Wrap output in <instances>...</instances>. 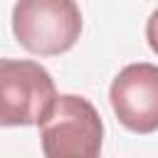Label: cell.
I'll return each instance as SVG.
<instances>
[{
    "instance_id": "cell-1",
    "label": "cell",
    "mask_w": 158,
    "mask_h": 158,
    "mask_svg": "<svg viewBox=\"0 0 158 158\" xmlns=\"http://www.w3.org/2000/svg\"><path fill=\"white\" fill-rule=\"evenodd\" d=\"M37 128L47 158H94L101 151L104 123L84 96L57 94Z\"/></svg>"
},
{
    "instance_id": "cell-4",
    "label": "cell",
    "mask_w": 158,
    "mask_h": 158,
    "mask_svg": "<svg viewBox=\"0 0 158 158\" xmlns=\"http://www.w3.org/2000/svg\"><path fill=\"white\" fill-rule=\"evenodd\" d=\"M118 123L133 133L158 131V67L151 62L126 64L109 89Z\"/></svg>"
},
{
    "instance_id": "cell-2",
    "label": "cell",
    "mask_w": 158,
    "mask_h": 158,
    "mask_svg": "<svg viewBox=\"0 0 158 158\" xmlns=\"http://www.w3.org/2000/svg\"><path fill=\"white\" fill-rule=\"evenodd\" d=\"M12 35L32 54H64L81 35V10L77 0H17Z\"/></svg>"
},
{
    "instance_id": "cell-5",
    "label": "cell",
    "mask_w": 158,
    "mask_h": 158,
    "mask_svg": "<svg viewBox=\"0 0 158 158\" xmlns=\"http://www.w3.org/2000/svg\"><path fill=\"white\" fill-rule=\"evenodd\" d=\"M146 40H148V47L158 54V10H153L146 22Z\"/></svg>"
},
{
    "instance_id": "cell-3",
    "label": "cell",
    "mask_w": 158,
    "mask_h": 158,
    "mask_svg": "<svg viewBox=\"0 0 158 158\" xmlns=\"http://www.w3.org/2000/svg\"><path fill=\"white\" fill-rule=\"evenodd\" d=\"M54 96V79L40 62L0 59V126H37Z\"/></svg>"
}]
</instances>
